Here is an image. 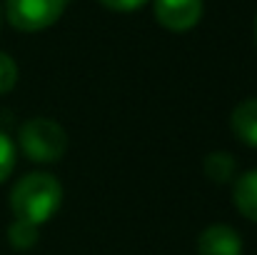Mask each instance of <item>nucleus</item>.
I'll return each mask as SVG.
<instances>
[{"instance_id":"1","label":"nucleus","mask_w":257,"mask_h":255,"mask_svg":"<svg viewBox=\"0 0 257 255\" xmlns=\"http://www.w3.org/2000/svg\"><path fill=\"white\" fill-rule=\"evenodd\" d=\"M63 203V185L48 173H28L10 190V208L18 220L43 225Z\"/></svg>"},{"instance_id":"2","label":"nucleus","mask_w":257,"mask_h":255,"mask_svg":"<svg viewBox=\"0 0 257 255\" xmlns=\"http://www.w3.org/2000/svg\"><path fill=\"white\" fill-rule=\"evenodd\" d=\"M20 150L35 163H55L68 150V133L50 118H30L18 133Z\"/></svg>"},{"instance_id":"3","label":"nucleus","mask_w":257,"mask_h":255,"mask_svg":"<svg viewBox=\"0 0 257 255\" xmlns=\"http://www.w3.org/2000/svg\"><path fill=\"white\" fill-rule=\"evenodd\" d=\"M68 0H5V18L20 33L50 28L65 13Z\"/></svg>"},{"instance_id":"4","label":"nucleus","mask_w":257,"mask_h":255,"mask_svg":"<svg viewBox=\"0 0 257 255\" xmlns=\"http://www.w3.org/2000/svg\"><path fill=\"white\" fill-rule=\"evenodd\" d=\"M155 18L172 33H185L195 28L202 18V0H155Z\"/></svg>"},{"instance_id":"5","label":"nucleus","mask_w":257,"mask_h":255,"mask_svg":"<svg viewBox=\"0 0 257 255\" xmlns=\"http://www.w3.org/2000/svg\"><path fill=\"white\" fill-rule=\"evenodd\" d=\"M197 255H242V240L230 225H210L197 238Z\"/></svg>"},{"instance_id":"6","label":"nucleus","mask_w":257,"mask_h":255,"mask_svg":"<svg viewBox=\"0 0 257 255\" xmlns=\"http://www.w3.org/2000/svg\"><path fill=\"white\" fill-rule=\"evenodd\" d=\"M232 200L235 208L257 223V170H247L235 178L232 183Z\"/></svg>"},{"instance_id":"7","label":"nucleus","mask_w":257,"mask_h":255,"mask_svg":"<svg viewBox=\"0 0 257 255\" xmlns=\"http://www.w3.org/2000/svg\"><path fill=\"white\" fill-rule=\"evenodd\" d=\"M230 125H232L235 135H237L242 143L257 148V98L242 100V103L232 110Z\"/></svg>"},{"instance_id":"8","label":"nucleus","mask_w":257,"mask_h":255,"mask_svg":"<svg viewBox=\"0 0 257 255\" xmlns=\"http://www.w3.org/2000/svg\"><path fill=\"white\" fill-rule=\"evenodd\" d=\"M235 160L227 153H210L205 158V175L215 183H230L235 178Z\"/></svg>"},{"instance_id":"9","label":"nucleus","mask_w":257,"mask_h":255,"mask_svg":"<svg viewBox=\"0 0 257 255\" xmlns=\"http://www.w3.org/2000/svg\"><path fill=\"white\" fill-rule=\"evenodd\" d=\"M8 240L15 250H28L38 243V225L15 218V223L8 228Z\"/></svg>"},{"instance_id":"10","label":"nucleus","mask_w":257,"mask_h":255,"mask_svg":"<svg viewBox=\"0 0 257 255\" xmlns=\"http://www.w3.org/2000/svg\"><path fill=\"white\" fill-rule=\"evenodd\" d=\"M18 83V65L10 55H5L0 50V95H5L8 90H13Z\"/></svg>"},{"instance_id":"11","label":"nucleus","mask_w":257,"mask_h":255,"mask_svg":"<svg viewBox=\"0 0 257 255\" xmlns=\"http://www.w3.org/2000/svg\"><path fill=\"white\" fill-rule=\"evenodd\" d=\"M15 168V148L5 133H0V183Z\"/></svg>"},{"instance_id":"12","label":"nucleus","mask_w":257,"mask_h":255,"mask_svg":"<svg viewBox=\"0 0 257 255\" xmlns=\"http://www.w3.org/2000/svg\"><path fill=\"white\" fill-rule=\"evenodd\" d=\"M105 8L110 10H120V13H127V10H138L140 5H145L148 0H100Z\"/></svg>"},{"instance_id":"13","label":"nucleus","mask_w":257,"mask_h":255,"mask_svg":"<svg viewBox=\"0 0 257 255\" xmlns=\"http://www.w3.org/2000/svg\"><path fill=\"white\" fill-rule=\"evenodd\" d=\"M255 40H257V18H255Z\"/></svg>"},{"instance_id":"14","label":"nucleus","mask_w":257,"mask_h":255,"mask_svg":"<svg viewBox=\"0 0 257 255\" xmlns=\"http://www.w3.org/2000/svg\"><path fill=\"white\" fill-rule=\"evenodd\" d=\"M0 23H3V13H0Z\"/></svg>"}]
</instances>
